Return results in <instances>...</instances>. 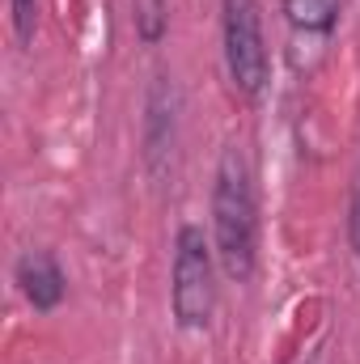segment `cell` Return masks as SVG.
Wrapping results in <instances>:
<instances>
[{"label":"cell","instance_id":"cell-7","mask_svg":"<svg viewBox=\"0 0 360 364\" xmlns=\"http://www.w3.org/2000/svg\"><path fill=\"white\" fill-rule=\"evenodd\" d=\"M132 21H136V38L157 47L170 30V4L166 0H136L132 4Z\"/></svg>","mask_w":360,"mask_h":364},{"label":"cell","instance_id":"cell-2","mask_svg":"<svg viewBox=\"0 0 360 364\" xmlns=\"http://www.w3.org/2000/svg\"><path fill=\"white\" fill-rule=\"evenodd\" d=\"M170 305L182 331H203L216 314V246H208L199 225H182L174 237Z\"/></svg>","mask_w":360,"mask_h":364},{"label":"cell","instance_id":"cell-4","mask_svg":"<svg viewBox=\"0 0 360 364\" xmlns=\"http://www.w3.org/2000/svg\"><path fill=\"white\" fill-rule=\"evenodd\" d=\"M179 144V93L162 77L149 93V119H144V161L153 174L166 170V157H174Z\"/></svg>","mask_w":360,"mask_h":364},{"label":"cell","instance_id":"cell-8","mask_svg":"<svg viewBox=\"0 0 360 364\" xmlns=\"http://www.w3.org/2000/svg\"><path fill=\"white\" fill-rule=\"evenodd\" d=\"M13 30L21 43H34L38 30V0H13Z\"/></svg>","mask_w":360,"mask_h":364},{"label":"cell","instance_id":"cell-3","mask_svg":"<svg viewBox=\"0 0 360 364\" xmlns=\"http://www.w3.org/2000/svg\"><path fill=\"white\" fill-rule=\"evenodd\" d=\"M221 34H225V68L242 97H259L268 85V43L259 0H221Z\"/></svg>","mask_w":360,"mask_h":364},{"label":"cell","instance_id":"cell-5","mask_svg":"<svg viewBox=\"0 0 360 364\" xmlns=\"http://www.w3.org/2000/svg\"><path fill=\"white\" fill-rule=\"evenodd\" d=\"M17 288H21V296L38 309V314H51L60 301H64V292H68V279H64V267L55 263V255H47V250H26L21 259H17Z\"/></svg>","mask_w":360,"mask_h":364},{"label":"cell","instance_id":"cell-1","mask_svg":"<svg viewBox=\"0 0 360 364\" xmlns=\"http://www.w3.org/2000/svg\"><path fill=\"white\" fill-rule=\"evenodd\" d=\"M212 246L216 263L233 284H246L259 259V203H255V174L238 144L221 153L216 182H212Z\"/></svg>","mask_w":360,"mask_h":364},{"label":"cell","instance_id":"cell-9","mask_svg":"<svg viewBox=\"0 0 360 364\" xmlns=\"http://www.w3.org/2000/svg\"><path fill=\"white\" fill-rule=\"evenodd\" d=\"M348 237H352V250H356V263H360V186L352 195V208H348Z\"/></svg>","mask_w":360,"mask_h":364},{"label":"cell","instance_id":"cell-6","mask_svg":"<svg viewBox=\"0 0 360 364\" xmlns=\"http://www.w3.org/2000/svg\"><path fill=\"white\" fill-rule=\"evenodd\" d=\"M280 9L301 34H331L339 26V0H280Z\"/></svg>","mask_w":360,"mask_h":364}]
</instances>
